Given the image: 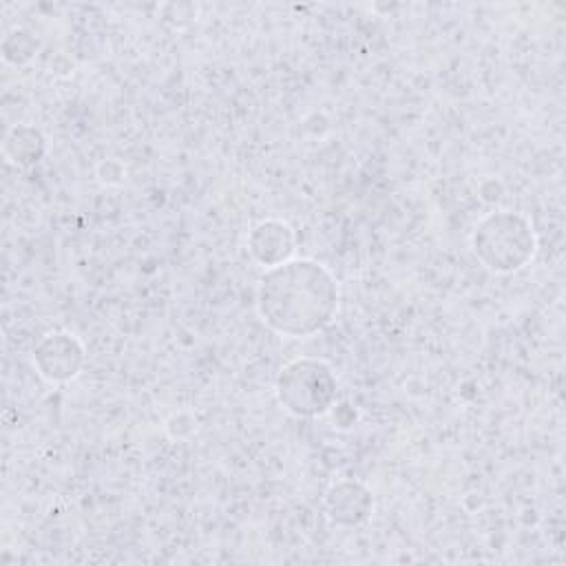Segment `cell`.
<instances>
[{"label":"cell","mask_w":566,"mask_h":566,"mask_svg":"<svg viewBox=\"0 0 566 566\" xmlns=\"http://www.w3.org/2000/svg\"><path fill=\"white\" fill-rule=\"evenodd\" d=\"M263 321L285 336H310L323 329L338 310V287L329 270L312 259L270 268L256 294Z\"/></svg>","instance_id":"obj_1"},{"label":"cell","mask_w":566,"mask_h":566,"mask_svg":"<svg viewBox=\"0 0 566 566\" xmlns=\"http://www.w3.org/2000/svg\"><path fill=\"white\" fill-rule=\"evenodd\" d=\"M478 259L495 272L522 268L535 252V232L526 217L502 210L484 217L473 234Z\"/></svg>","instance_id":"obj_2"},{"label":"cell","mask_w":566,"mask_h":566,"mask_svg":"<svg viewBox=\"0 0 566 566\" xmlns=\"http://www.w3.org/2000/svg\"><path fill=\"white\" fill-rule=\"evenodd\" d=\"M276 396L294 416H318L336 400V378L325 363L298 358L281 369Z\"/></svg>","instance_id":"obj_3"},{"label":"cell","mask_w":566,"mask_h":566,"mask_svg":"<svg viewBox=\"0 0 566 566\" xmlns=\"http://www.w3.org/2000/svg\"><path fill=\"white\" fill-rule=\"evenodd\" d=\"M84 349L71 334H49L35 349V365L49 380H69L82 367Z\"/></svg>","instance_id":"obj_4"},{"label":"cell","mask_w":566,"mask_h":566,"mask_svg":"<svg viewBox=\"0 0 566 566\" xmlns=\"http://www.w3.org/2000/svg\"><path fill=\"white\" fill-rule=\"evenodd\" d=\"M248 245L259 263L274 268L285 263L287 256L294 252V232L287 223L268 219L252 228Z\"/></svg>","instance_id":"obj_5"},{"label":"cell","mask_w":566,"mask_h":566,"mask_svg":"<svg viewBox=\"0 0 566 566\" xmlns=\"http://www.w3.org/2000/svg\"><path fill=\"white\" fill-rule=\"evenodd\" d=\"M332 520L340 524H358L371 511V493L358 482H340L327 493Z\"/></svg>","instance_id":"obj_6"}]
</instances>
